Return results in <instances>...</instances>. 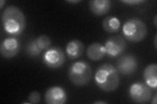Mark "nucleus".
Wrapping results in <instances>:
<instances>
[{"label":"nucleus","mask_w":157,"mask_h":104,"mask_svg":"<svg viewBox=\"0 0 157 104\" xmlns=\"http://www.w3.org/2000/svg\"><path fill=\"white\" fill-rule=\"evenodd\" d=\"M3 27L9 35H20L26 27V18L22 11L15 6H9L6 9L2 16Z\"/></svg>","instance_id":"1"},{"label":"nucleus","mask_w":157,"mask_h":104,"mask_svg":"<svg viewBox=\"0 0 157 104\" xmlns=\"http://www.w3.org/2000/svg\"><path fill=\"white\" fill-rule=\"evenodd\" d=\"M95 83L102 91H114L119 87L120 78L117 68L111 64H103L95 74Z\"/></svg>","instance_id":"2"},{"label":"nucleus","mask_w":157,"mask_h":104,"mask_svg":"<svg viewBox=\"0 0 157 104\" xmlns=\"http://www.w3.org/2000/svg\"><path fill=\"white\" fill-rule=\"evenodd\" d=\"M122 32L128 41L139 42L146 37L147 27L141 20L137 18H132L128 20L124 24Z\"/></svg>","instance_id":"3"},{"label":"nucleus","mask_w":157,"mask_h":104,"mask_svg":"<svg viewBox=\"0 0 157 104\" xmlns=\"http://www.w3.org/2000/svg\"><path fill=\"white\" fill-rule=\"evenodd\" d=\"M68 76L73 85L78 87L83 86L91 80L92 68L85 61H77L73 63L69 68Z\"/></svg>","instance_id":"4"},{"label":"nucleus","mask_w":157,"mask_h":104,"mask_svg":"<svg viewBox=\"0 0 157 104\" xmlns=\"http://www.w3.org/2000/svg\"><path fill=\"white\" fill-rule=\"evenodd\" d=\"M151 88L145 83L141 81L134 83L129 88L130 98L135 103H145L151 98Z\"/></svg>","instance_id":"5"},{"label":"nucleus","mask_w":157,"mask_h":104,"mask_svg":"<svg viewBox=\"0 0 157 104\" xmlns=\"http://www.w3.org/2000/svg\"><path fill=\"white\" fill-rule=\"evenodd\" d=\"M66 57L62 49L57 46L48 48L44 53L43 61L47 66L52 69L61 67L64 64Z\"/></svg>","instance_id":"6"},{"label":"nucleus","mask_w":157,"mask_h":104,"mask_svg":"<svg viewBox=\"0 0 157 104\" xmlns=\"http://www.w3.org/2000/svg\"><path fill=\"white\" fill-rule=\"evenodd\" d=\"M106 54L110 58L120 56L126 48V43L123 37L117 35L109 38L105 44Z\"/></svg>","instance_id":"7"},{"label":"nucleus","mask_w":157,"mask_h":104,"mask_svg":"<svg viewBox=\"0 0 157 104\" xmlns=\"http://www.w3.org/2000/svg\"><path fill=\"white\" fill-rule=\"evenodd\" d=\"M137 59L135 56L126 54L121 56L117 61V70L122 75L129 76L134 74L137 68Z\"/></svg>","instance_id":"8"},{"label":"nucleus","mask_w":157,"mask_h":104,"mask_svg":"<svg viewBox=\"0 0 157 104\" xmlns=\"http://www.w3.org/2000/svg\"><path fill=\"white\" fill-rule=\"evenodd\" d=\"M21 49V43L17 38L9 37L1 42L0 52L2 56L6 59H11L16 56Z\"/></svg>","instance_id":"9"},{"label":"nucleus","mask_w":157,"mask_h":104,"mask_svg":"<svg viewBox=\"0 0 157 104\" xmlns=\"http://www.w3.org/2000/svg\"><path fill=\"white\" fill-rule=\"evenodd\" d=\"M67 100L65 90L60 86L50 87L45 94V101L48 104H64Z\"/></svg>","instance_id":"10"},{"label":"nucleus","mask_w":157,"mask_h":104,"mask_svg":"<svg viewBox=\"0 0 157 104\" xmlns=\"http://www.w3.org/2000/svg\"><path fill=\"white\" fill-rule=\"evenodd\" d=\"M91 12L96 16H102L109 11L111 2L109 0H92L89 2Z\"/></svg>","instance_id":"11"},{"label":"nucleus","mask_w":157,"mask_h":104,"mask_svg":"<svg viewBox=\"0 0 157 104\" xmlns=\"http://www.w3.org/2000/svg\"><path fill=\"white\" fill-rule=\"evenodd\" d=\"M84 49L85 47L82 42L75 39L67 43L66 50L68 57L71 59H74L81 56Z\"/></svg>","instance_id":"12"},{"label":"nucleus","mask_w":157,"mask_h":104,"mask_svg":"<svg viewBox=\"0 0 157 104\" xmlns=\"http://www.w3.org/2000/svg\"><path fill=\"white\" fill-rule=\"evenodd\" d=\"M144 78L146 85L150 88H156L157 86V65L151 64L147 66L144 71Z\"/></svg>","instance_id":"13"},{"label":"nucleus","mask_w":157,"mask_h":104,"mask_svg":"<svg viewBox=\"0 0 157 104\" xmlns=\"http://www.w3.org/2000/svg\"><path fill=\"white\" fill-rule=\"evenodd\" d=\"M106 54L105 46L100 43H93L88 46L86 55L92 61H100L104 57Z\"/></svg>","instance_id":"14"},{"label":"nucleus","mask_w":157,"mask_h":104,"mask_svg":"<svg viewBox=\"0 0 157 104\" xmlns=\"http://www.w3.org/2000/svg\"><path fill=\"white\" fill-rule=\"evenodd\" d=\"M102 27L106 32L114 33L120 30L121 22L117 18L109 16L104 20L102 22Z\"/></svg>","instance_id":"15"},{"label":"nucleus","mask_w":157,"mask_h":104,"mask_svg":"<svg viewBox=\"0 0 157 104\" xmlns=\"http://www.w3.org/2000/svg\"><path fill=\"white\" fill-rule=\"evenodd\" d=\"M26 51L29 57H36L41 53L42 49L39 47L36 39H32L27 44Z\"/></svg>","instance_id":"16"},{"label":"nucleus","mask_w":157,"mask_h":104,"mask_svg":"<svg viewBox=\"0 0 157 104\" xmlns=\"http://www.w3.org/2000/svg\"><path fill=\"white\" fill-rule=\"evenodd\" d=\"M36 41L39 47L42 50H44V49H48L51 44V41L50 38L47 35H45V34H42V35L39 36L36 39Z\"/></svg>","instance_id":"17"},{"label":"nucleus","mask_w":157,"mask_h":104,"mask_svg":"<svg viewBox=\"0 0 157 104\" xmlns=\"http://www.w3.org/2000/svg\"><path fill=\"white\" fill-rule=\"evenodd\" d=\"M41 100L40 93L37 91H33L29 93L28 96V101L29 103H38Z\"/></svg>","instance_id":"18"},{"label":"nucleus","mask_w":157,"mask_h":104,"mask_svg":"<svg viewBox=\"0 0 157 104\" xmlns=\"http://www.w3.org/2000/svg\"><path fill=\"white\" fill-rule=\"evenodd\" d=\"M121 2L128 5H137L140 3L145 2V1H144V0H126V1H121Z\"/></svg>","instance_id":"19"},{"label":"nucleus","mask_w":157,"mask_h":104,"mask_svg":"<svg viewBox=\"0 0 157 104\" xmlns=\"http://www.w3.org/2000/svg\"><path fill=\"white\" fill-rule=\"evenodd\" d=\"M156 103H157V95H156V94H155V95L153 99V100H152L151 103L156 104Z\"/></svg>","instance_id":"20"},{"label":"nucleus","mask_w":157,"mask_h":104,"mask_svg":"<svg viewBox=\"0 0 157 104\" xmlns=\"http://www.w3.org/2000/svg\"><path fill=\"white\" fill-rule=\"evenodd\" d=\"M81 1H80V0H71V1H67V2L68 3H79L81 2Z\"/></svg>","instance_id":"21"},{"label":"nucleus","mask_w":157,"mask_h":104,"mask_svg":"<svg viewBox=\"0 0 157 104\" xmlns=\"http://www.w3.org/2000/svg\"><path fill=\"white\" fill-rule=\"evenodd\" d=\"M154 44H155V48L156 49V48H157V35H156V34L155 37Z\"/></svg>","instance_id":"22"},{"label":"nucleus","mask_w":157,"mask_h":104,"mask_svg":"<svg viewBox=\"0 0 157 104\" xmlns=\"http://www.w3.org/2000/svg\"><path fill=\"white\" fill-rule=\"evenodd\" d=\"M5 3H6V1H4V0H1V1H0V8L2 9L3 7L4 6Z\"/></svg>","instance_id":"23"},{"label":"nucleus","mask_w":157,"mask_h":104,"mask_svg":"<svg viewBox=\"0 0 157 104\" xmlns=\"http://www.w3.org/2000/svg\"><path fill=\"white\" fill-rule=\"evenodd\" d=\"M94 103L95 104H105V103H107V102H102V101H98V102H94Z\"/></svg>","instance_id":"24"},{"label":"nucleus","mask_w":157,"mask_h":104,"mask_svg":"<svg viewBox=\"0 0 157 104\" xmlns=\"http://www.w3.org/2000/svg\"><path fill=\"white\" fill-rule=\"evenodd\" d=\"M156 18H157V16L156 15L155 16V18H154V25H155V27H156L157 26V21H156Z\"/></svg>","instance_id":"25"}]
</instances>
